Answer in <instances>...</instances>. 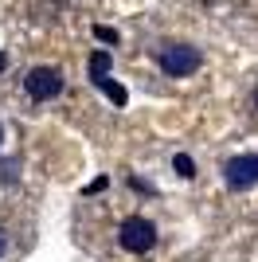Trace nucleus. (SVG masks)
Returning a JSON list of instances; mask_svg holds the SVG:
<instances>
[{"instance_id":"f257e3e1","label":"nucleus","mask_w":258,"mask_h":262,"mask_svg":"<svg viewBox=\"0 0 258 262\" xmlns=\"http://www.w3.org/2000/svg\"><path fill=\"white\" fill-rule=\"evenodd\" d=\"M118 243H121V251H129V254H149L157 247V223L145 215H125L118 227Z\"/></svg>"},{"instance_id":"f03ea898","label":"nucleus","mask_w":258,"mask_h":262,"mask_svg":"<svg viewBox=\"0 0 258 262\" xmlns=\"http://www.w3.org/2000/svg\"><path fill=\"white\" fill-rule=\"evenodd\" d=\"M157 63H161V71L168 78H188L204 67V55L196 51V47H188V43H164L161 55H157Z\"/></svg>"},{"instance_id":"7ed1b4c3","label":"nucleus","mask_w":258,"mask_h":262,"mask_svg":"<svg viewBox=\"0 0 258 262\" xmlns=\"http://www.w3.org/2000/svg\"><path fill=\"white\" fill-rule=\"evenodd\" d=\"M24 90L32 102H51L55 94H63V71L59 67H32L24 78Z\"/></svg>"},{"instance_id":"20e7f679","label":"nucleus","mask_w":258,"mask_h":262,"mask_svg":"<svg viewBox=\"0 0 258 262\" xmlns=\"http://www.w3.org/2000/svg\"><path fill=\"white\" fill-rule=\"evenodd\" d=\"M223 176H227V188H235V192L254 188L258 184V157H231L223 164Z\"/></svg>"},{"instance_id":"39448f33","label":"nucleus","mask_w":258,"mask_h":262,"mask_svg":"<svg viewBox=\"0 0 258 262\" xmlns=\"http://www.w3.org/2000/svg\"><path fill=\"white\" fill-rule=\"evenodd\" d=\"M110 67H114V55L110 51H94L90 55V78H94V82L110 78Z\"/></svg>"},{"instance_id":"423d86ee","label":"nucleus","mask_w":258,"mask_h":262,"mask_svg":"<svg viewBox=\"0 0 258 262\" xmlns=\"http://www.w3.org/2000/svg\"><path fill=\"white\" fill-rule=\"evenodd\" d=\"M172 168H176L180 180H192V176H196V161L188 153H176V157H172Z\"/></svg>"},{"instance_id":"0eeeda50","label":"nucleus","mask_w":258,"mask_h":262,"mask_svg":"<svg viewBox=\"0 0 258 262\" xmlns=\"http://www.w3.org/2000/svg\"><path fill=\"white\" fill-rule=\"evenodd\" d=\"M98 86H102V90H106V94H110V102H114V106H125V102H129L125 86H118V82H110V78H102Z\"/></svg>"},{"instance_id":"6e6552de","label":"nucleus","mask_w":258,"mask_h":262,"mask_svg":"<svg viewBox=\"0 0 258 262\" xmlns=\"http://www.w3.org/2000/svg\"><path fill=\"white\" fill-rule=\"evenodd\" d=\"M94 39H98V43H114V47H118L121 35L114 32V28H106V24H98V28H94Z\"/></svg>"},{"instance_id":"1a4fd4ad","label":"nucleus","mask_w":258,"mask_h":262,"mask_svg":"<svg viewBox=\"0 0 258 262\" xmlns=\"http://www.w3.org/2000/svg\"><path fill=\"white\" fill-rule=\"evenodd\" d=\"M129 188H133V192H141V196H157V188H153L149 180H137V176H129Z\"/></svg>"},{"instance_id":"9d476101","label":"nucleus","mask_w":258,"mask_h":262,"mask_svg":"<svg viewBox=\"0 0 258 262\" xmlns=\"http://www.w3.org/2000/svg\"><path fill=\"white\" fill-rule=\"evenodd\" d=\"M110 180L106 176H98V180H90V184H86V196H94V192H102V188H106Z\"/></svg>"},{"instance_id":"9b49d317","label":"nucleus","mask_w":258,"mask_h":262,"mask_svg":"<svg viewBox=\"0 0 258 262\" xmlns=\"http://www.w3.org/2000/svg\"><path fill=\"white\" fill-rule=\"evenodd\" d=\"M4 251H8V235L0 231V258H4Z\"/></svg>"},{"instance_id":"f8f14e48","label":"nucleus","mask_w":258,"mask_h":262,"mask_svg":"<svg viewBox=\"0 0 258 262\" xmlns=\"http://www.w3.org/2000/svg\"><path fill=\"white\" fill-rule=\"evenodd\" d=\"M4 71H8V55L0 51V75H4Z\"/></svg>"},{"instance_id":"ddd939ff","label":"nucleus","mask_w":258,"mask_h":262,"mask_svg":"<svg viewBox=\"0 0 258 262\" xmlns=\"http://www.w3.org/2000/svg\"><path fill=\"white\" fill-rule=\"evenodd\" d=\"M254 110H258V90H254Z\"/></svg>"},{"instance_id":"4468645a","label":"nucleus","mask_w":258,"mask_h":262,"mask_svg":"<svg viewBox=\"0 0 258 262\" xmlns=\"http://www.w3.org/2000/svg\"><path fill=\"white\" fill-rule=\"evenodd\" d=\"M0 141H4V125H0Z\"/></svg>"}]
</instances>
